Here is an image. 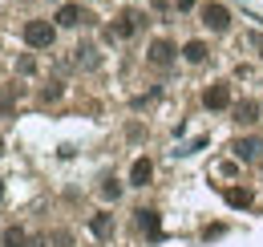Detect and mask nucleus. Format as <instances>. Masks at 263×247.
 Returning <instances> with one entry per match:
<instances>
[{
  "instance_id": "nucleus-13",
  "label": "nucleus",
  "mask_w": 263,
  "mask_h": 247,
  "mask_svg": "<svg viewBox=\"0 0 263 247\" xmlns=\"http://www.w3.org/2000/svg\"><path fill=\"white\" fill-rule=\"evenodd\" d=\"M182 57H186L191 65L206 61V45H202V41H186V49H182Z\"/></svg>"
},
{
  "instance_id": "nucleus-12",
  "label": "nucleus",
  "mask_w": 263,
  "mask_h": 247,
  "mask_svg": "<svg viewBox=\"0 0 263 247\" xmlns=\"http://www.w3.org/2000/svg\"><path fill=\"white\" fill-rule=\"evenodd\" d=\"M227 203L235 211H243V207H251V190H243V186H231L227 190Z\"/></svg>"
},
{
  "instance_id": "nucleus-17",
  "label": "nucleus",
  "mask_w": 263,
  "mask_h": 247,
  "mask_svg": "<svg viewBox=\"0 0 263 247\" xmlns=\"http://www.w3.org/2000/svg\"><path fill=\"white\" fill-rule=\"evenodd\" d=\"M53 243H57V247H73V235H69V231H57V235H53Z\"/></svg>"
},
{
  "instance_id": "nucleus-10",
  "label": "nucleus",
  "mask_w": 263,
  "mask_h": 247,
  "mask_svg": "<svg viewBox=\"0 0 263 247\" xmlns=\"http://www.w3.org/2000/svg\"><path fill=\"white\" fill-rule=\"evenodd\" d=\"M235 158H239V162H255V158H259V142H255V138H239V142H235Z\"/></svg>"
},
{
  "instance_id": "nucleus-5",
  "label": "nucleus",
  "mask_w": 263,
  "mask_h": 247,
  "mask_svg": "<svg viewBox=\"0 0 263 247\" xmlns=\"http://www.w3.org/2000/svg\"><path fill=\"white\" fill-rule=\"evenodd\" d=\"M202 101H206V110H227L231 105V90L219 81V85H211V90L202 93Z\"/></svg>"
},
{
  "instance_id": "nucleus-14",
  "label": "nucleus",
  "mask_w": 263,
  "mask_h": 247,
  "mask_svg": "<svg viewBox=\"0 0 263 247\" xmlns=\"http://www.w3.org/2000/svg\"><path fill=\"white\" fill-rule=\"evenodd\" d=\"M4 247H25V231L21 227H8L4 231Z\"/></svg>"
},
{
  "instance_id": "nucleus-19",
  "label": "nucleus",
  "mask_w": 263,
  "mask_h": 247,
  "mask_svg": "<svg viewBox=\"0 0 263 247\" xmlns=\"http://www.w3.org/2000/svg\"><path fill=\"white\" fill-rule=\"evenodd\" d=\"M0 154H4V138H0Z\"/></svg>"
},
{
  "instance_id": "nucleus-6",
  "label": "nucleus",
  "mask_w": 263,
  "mask_h": 247,
  "mask_svg": "<svg viewBox=\"0 0 263 247\" xmlns=\"http://www.w3.org/2000/svg\"><path fill=\"white\" fill-rule=\"evenodd\" d=\"M150 179H154V162L150 158H138L130 166V186H146Z\"/></svg>"
},
{
  "instance_id": "nucleus-8",
  "label": "nucleus",
  "mask_w": 263,
  "mask_h": 247,
  "mask_svg": "<svg viewBox=\"0 0 263 247\" xmlns=\"http://www.w3.org/2000/svg\"><path fill=\"white\" fill-rule=\"evenodd\" d=\"M138 231H146V235H162V227H158V211H150V207H142L138 211Z\"/></svg>"
},
{
  "instance_id": "nucleus-9",
  "label": "nucleus",
  "mask_w": 263,
  "mask_h": 247,
  "mask_svg": "<svg viewBox=\"0 0 263 247\" xmlns=\"http://www.w3.org/2000/svg\"><path fill=\"white\" fill-rule=\"evenodd\" d=\"M150 61H154V65H170V61H174V45L158 37V41L150 45Z\"/></svg>"
},
{
  "instance_id": "nucleus-2",
  "label": "nucleus",
  "mask_w": 263,
  "mask_h": 247,
  "mask_svg": "<svg viewBox=\"0 0 263 247\" xmlns=\"http://www.w3.org/2000/svg\"><path fill=\"white\" fill-rule=\"evenodd\" d=\"M142 21H146V16H142L138 8H126V12L118 16V29H109L105 37H109V41H114V37H130V32H138V29H142Z\"/></svg>"
},
{
  "instance_id": "nucleus-11",
  "label": "nucleus",
  "mask_w": 263,
  "mask_h": 247,
  "mask_svg": "<svg viewBox=\"0 0 263 247\" xmlns=\"http://www.w3.org/2000/svg\"><path fill=\"white\" fill-rule=\"evenodd\" d=\"M255 118H259V105H255V101H239V105H235V122L251 126Z\"/></svg>"
},
{
  "instance_id": "nucleus-15",
  "label": "nucleus",
  "mask_w": 263,
  "mask_h": 247,
  "mask_svg": "<svg viewBox=\"0 0 263 247\" xmlns=\"http://www.w3.org/2000/svg\"><path fill=\"white\" fill-rule=\"evenodd\" d=\"M118 195H122V183H118V179H105V183H101V199H118Z\"/></svg>"
},
{
  "instance_id": "nucleus-4",
  "label": "nucleus",
  "mask_w": 263,
  "mask_h": 247,
  "mask_svg": "<svg viewBox=\"0 0 263 247\" xmlns=\"http://www.w3.org/2000/svg\"><path fill=\"white\" fill-rule=\"evenodd\" d=\"M81 21H93L89 12H81V4H61V8H57V25L73 29V25H81Z\"/></svg>"
},
{
  "instance_id": "nucleus-20",
  "label": "nucleus",
  "mask_w": 263,
  "mask_h": 247,
  "mask_svg": "<svg viewBox=\"0 0 263 247\" xmlns=\"http://www.w3.org/2000/svg\"><path fill=\"white\" fill-rule=\"evenodd\" d=\"M0 195H4V186H0Z\"/></svg>"
},
{
  "instance_id": "nucleus-18",
  "label": "nucleus",
  "mask_w": 263,
  "mask_h": 247,
  "mask_svg": "<svg viewBox=\"0 0 263 247\" xmlns=\"http://www.w3.org/2000/svg\"><path fill=\"white\" fill-rule=\"evenodd\" d=\"M251 45H259V57H263V37L259 32H251Z\"/></svg>"
},
{
  "instance_id": "nucleus-1",
  "label": "nucleus",
  "mask_w": 263,
  "mask_h": 247,
  "mask_svg": "<svg viewBox=\"0 0 263 247\" xmlns=\"http://www.w3.org/2000/svg\"><path fill=\"white\" fill-rule=\"evenodd\" d=\"M57 41V29L49 25V21H29L25 25V45H33V49H49Z\"/></svg>"
},
{
  "instance_id": "nucleus-7",
  "label": "nucleus",
  "mask_w": 263,
  "mask_h": 247,
  "mask_svg": "<svg viewBox=\"0 0 263 247\" xmlns=\"http://www.w3.org/2000/svg\"><path fill=\"white\" fill-rule=\"evenodd\" d=\"M89 231H93V239H109V235H114V215H109V211H98V215L89 219Z\"/></svg>"
},
{
  "instance_id": "nucleus-16",
  "label": "nucleus",
  "mask_w": 263,
  "mask_h": 247,
  "mask_svg": "<svg viewBox=\"0 0 263 247\" xmlns=\"http://www.w3.org/2000/svg\"><path fill=\"white\" fill-rule=\"evenodd\" d=\"M41 97H45V101H57V97H61V85H57V81H53V85H45Z\"/></svg>"
},
{
  "instance_id": "nucleus-3",
  "label": "nucleus",
  "mask_w": 263,
  "mask_h": 247,
  "mask_svg": "<svg viewBox=\"0 0 263 247\" xmlns=\"http://www.w3.org/2000/svg\"><path fill=\"white\" fill-rule=\"evenodd\" d=\"M202 25L215 29V32H223L231 25V12L223 8V4H202Z\"/></svg>"
}]
</instances>
